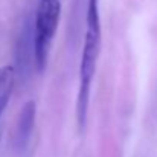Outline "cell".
Here are the masks:
<instances>
[{"mask_svg":"<svg viewBox=\"0 0 157 157\" xmlns=\"http://www.w3.org/2000/svg\"><path fill=\"white\" fill-rule=\"evenodd\" d=\"M61 17L59 0H38L34 21V56L35 69L43 73L48 67L49 52Z\"/></svg>","mask_w":157,"mask_h":157,"instance_id":"7a4b0ae2","label":"cell"},{"mask_svg":"<svg viewBox=\"0 0 157 157\" xmlns=\"http://www.w3.org/2000/svg\"><path fill=\"white\" fill-rule=\"evenodd\" d=\"M32 67H35L34 56V28L31 21L26 20L20 29L17 44H15V75L18 73L21 78H26Z\"/></svg>","mask_w":157,"mask_h":157,"instance_id":"3957f363","label":"cell"},{"mask_svg":"<svg viewBox=\"0 0 157 157\" xmlns=\"http://www.w3.org/2000/svg\"><path fill=\"white\" fill-rule=\"evenodd\" d=\"M102 43V29H101V14H99V0H87L86 12V35L84 46L79 61V86L76 96V124L78 130L84 131L89 113L90 89L92 81L96 73V66L101 53Z\"/></svg>","mask_w":157,"mask_h":157,"instance_id":"6da1fadb","label":"cell"},{"mask_svg":"<svg viewBox=\"0 0 157 157\" xmlns=\"http://www.w3.org/2000/svg\"><path fill=\"white\" fill-rule=\"evenodd\" d=\"M15 69L14 66H5L0 69V98H11L12 89L15 86Z\"/></svg>","mask_w":157,"mask_h":157,"instance_id":"5b68a950","label":"cell"},{"mask_svg":"<svg viewBox=\"0 0 157 157\" xmlns=\"http://www.w3.org/2000/svg\"><path fill=\"white\" fill-rule=\"evenodd\" d=\"M35 116H37V104L35 101H28L21 107L17 124L14 128V137H12V147L17 154H23L31 144L34 127H35Z\"/></svg>","mask_w":157,"mask_h":157,"instance_id":"277c9868","label":"cell"}]
</instances>
